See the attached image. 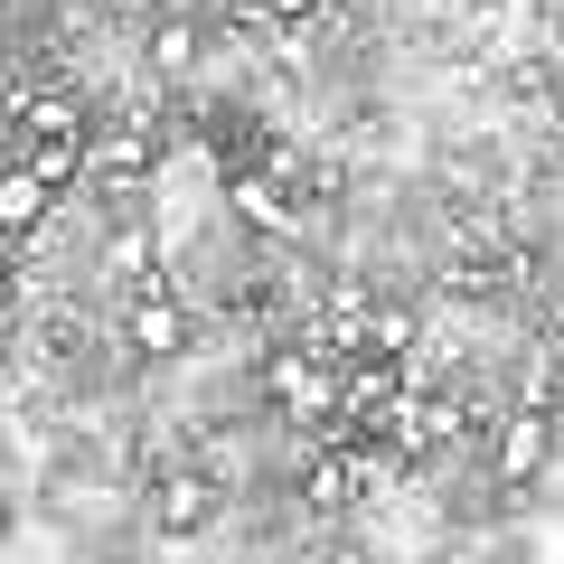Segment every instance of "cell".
<instances>
[{"mask_svg": "<svg viewBox=\"0 0 564 564\" xmlns=\"http://www.w3.org/2000/svg\"><path fill=\"white\" fill-rule=\"evenodd\" d=\"M263 395H273V414L321 433V423H339V358H321V348H273L263 358Z\"/></svg>", "mask_w": 564, "mask_h": 564, "instance_id": "6da1fadb", "label": "cell"}, {"mask_svg": "<svg viewBox=\"0 0 564 564\" xmlns=\"http://www.w3.org/2000/svg\"><path fill=\"white\" fill-rule=\"evenodd\" d=\"M226 207H236L254 236H302V217H292V198H282L263 170H226Z\"/></svg>", "mask_w": 564, "mask_h": 564, "instance_id": "52a82bcc", "label": "cell"}, {"mask_svg": "<svg viewBox=\"0 0 564 564\" xmlns=\"http://www.w3.org/2000/svg\"><path fill=\"white\" fill-rule=\"evenodd\" d=\"M151 518H161V536H207V527L226 518L217 470H161V480H151Z\"/></svg>", "mask_w": 564, "mask_h": 564, "instance_id": "3957f363", "label": "cell"}, {"mask_svg": "<svg viewBox=\"0 0 564 564\" xmlns=\"http://www.w3.org/2000/svg\"><path fill=\"white\" fill-rule=\"evenodd\" d=\"M545 462H555V423L527 404V414H508L499 433H489V470H499L508 489H527V480H545Z\"/></svg>", "mask_w": 564, "mask_h": 564, "instance_id": "277c9868", "label": "cell"}, {"mask_svg": "<svg viewBox=\"0 0 564 564\" xmlns=\"http://www.w3.org/2000/svg\"><path fill=\"white\" fill-rule=\"evenodd\" d=\"M47 217H57V188H47L29 161H10V170H0V236H10V254H29Z\"/></svg>", "mask_w": 564, "mask_h": 564, "instance_id": "8992f818", "label": "cell"}, {"mask_svg": "<svg viewBox=\"0 0 564 564\" xmlns=\"http://www.w3.org/2000/svg\"><path fill=\"white\" fill-rule=\"evenodd\" d=\"M151 66H161V76H180V66H198V20H188V10H170V20H151Z\"/></svg>", "mask_w": 564, "mask_h": 564, "instance_id": "9c48e42d", "label": "cell"}, {"mask_svg": "<svg viewBox=\"0 0 564 564\" xmlns=\"http://www.w3.org/2000/svg\"><path fill=\"white\" fill-rule=\"evenodd\" d=\"M161 170V132L141 113H122V122H95V180H122V188H141Z\"/></svg>", "mask_w": 564, "mask_h": 564, "instance_id": "5b68a950", "label": "cell"}, {"mask_svg": "<svg viewBox=\"0 0 564 564\" xmlns=\"http://www.w3.org/2000/svg\"><path fill=\"white\" fill-rule=\"evenodd\" d=\"M358 348H377V358H414V348H423V329H414V311L377 302V311L358 321Z\"/></svg>", "mask_w": 564, "mask_h": 564, "instance_id": "ba28073f", "label": "cell"}, {"mask_svg": "<svg viewBox=\"0 0 564 564\" xmlns=\"http://www.w3.org/2000/svg\"><path fill=\"white\" fill-rule=\"evenodd\" d=\"M188 339H198V321H188V302H180V292H170L161 273H151V282H132V292H122V348H132V358L170 367V358H188Z\"/></svg>", "mask_w": 564, "mask_h": 564, "instance_id": "7a4b0ae2", "label": "cell"}, {"mask_svg": "<svg viewBox=\"0 0 564 564\" xmlns=\"http://www.w3.org/2000/svg\"><path fill=\"white\" fill-rule=\"evenodd\" d=\"M263 10H273V20H282V29H302V20H321L329 0H263Z\"/></svg>", "mask_w": 564, "mask_h": 564, "instance_id": "30bf717a", "label": "cell"}]
</instances>
